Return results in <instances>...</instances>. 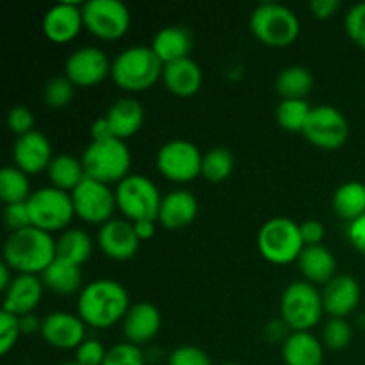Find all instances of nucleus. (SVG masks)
<instances>
[{"label": "nucleus", "instance_id": "f257e3e1", "mask_svg": "<svg viewBox=\"0 0 365 365\" xmlns=\"http://www.w3.org/2000/svg\"><path fill=\"white\" fill-rule=\"evenodd\" d=\"M130 307L127 289L120 282L102 278L88 284L81 291L77 316L84 321L86 327L106 330L118 321H123Z\"/></svg>", "mask_w": 365, "mask_h": 365}, {"label": "nucleus", "instance_id": "f03ea898", "mask_svg": "<svg viewBox=\"0 0 365 365\" xmlns=\"http://www.w3.org/2000/svg\"><path fill=\"white\" fill-rule=\"evenodd\" d=\"M56 259V239L36 227L11 232L4 242V262L16 274H39Z\"/></svg>", "mask_w": 365, "mask_h": 365}, {"label": "nucleus", "instance_id": "7ed1b4c3", "mask_svg": "<svg viewBox=\"0 0 365 365\" xmlns=\"http://www.w3.org/2000/svg\"><path fill=\"white\" fill-rule=\"evenodd\" d=\"M164 64L152 46H130L118 53L113 61L110 77L114 84L128 93L146 91L163 78Z\"/></svg>", "mask_w": 365, "mask_h": 365}, {"label": "nucleus", "instance_id": "20e7f679", "mask_svg": "<svg viewBox=\"0 0 365 365\" xmlns=\"http://www.w3.org/2000/svg\"><path fill=\"white\" fill-rule=\"evenodd\" d=\"M82 166L86 177L102 184H120L128 177L132 164L130 150L120 139L91 141L82 153Z\"/></svg>", "mask_w": 365, "mask_h": 365}, {"label": "nucleus", "instance_id": "39448f33", "mask_svg": "<svg viewBox=\"0 0 365 365\" xmlns=\"http://www.w3.org/2000/svg\"><path fill=\"white\" fill-rule=\"evenodd\" d=\"M250 29L262 45L285 48L298 39L299 20L289 7L277 2H266L253 9Z\"/></svg>", "mask_w": 365, "mask_h": 365}, {"label": "nucleus", "instance_id": "423d86ee", "mask_svg": "<svg viewBox=\"0 0 365 365\" xmlns=\"http://www.w3.org/2000/svg\"><path fill=\"white\" fill-rule=\"evenodd\" d=\"M257 246L260 255L274 266L298 262L305 248L299 225L289 217H271L266 221L257 235Z\"/></svg>", "mask_w": 365, "mask_h": 365}, {"label": "nucleus", "instance_id": "0eeeda50", "mask_svg": "<svg viewBox=\"0 0 365 365\" xmlns=\"http://www.w3.org/2000/svg\"><path fill=\"white\" fill-rule=\"evenodd\" d=\"M324 314L323 296L316 285L305 280L287 285L280 299L282 321L291 331H310Z\"/></svg>", "mask_w": 365, "mask_h": 365}, {"label": "nucleus", "instance_id": "6e6552de", "mask_svg": "<svg viewBox=\"0 0 365 365\" xmlns=\"http://www.w3.org/2000/svg\"><path fill=\"white\" fill-rule=\"evenodd\" d=\"M116 205L130 223L157 221L163 196L150 178L143 175H128L116 185Z\"/></svg>", "mask_w": 365, "mask_h": 365}, {"label": "nucleus", "instance_id": "1a4fd4ad", "mask_svg": "<svg viewBox=\"0 0 365 365\" xmlns=\"http://www.w3.org/2000/svg\"><path fill=\"white\" fill-rule=\"evenodd\" d=\"M27 207L32 227L46 234L68 230V225L75 216L70 192L59 191L52 185L32 192L31 198L27 200Z\"/></svg>", "mask_w": 365, "mask_h": 365}, {"label": "nucleus", "instance_id": "9d476101", "mask_svg": "<svg viewBox=\"0 0 365 365\" xmlns=\"http://www.w3.org/2000/svg\"><path fill=\"white\" fill-rule=\"evenodd\" d=\"M84 27L95 38L114 41L130 29V11L120 0H89L82 4Z\"/></svg>", "mask_w": 365, "mask_h": 365}, {"label": "nucleus", "instance_id": "9b49d317", "mask_svg": "<svg viewBox=\"0 0 365 365\" xmlns=\"http://www.w3.org/2000/svg\"><path fill=\"white\" fill-rule=\"evenodd\" d=\"M202 159L203 153H200L195 143L173 139L160 146L157 153V170L168 180L185 184L202 175Z\"/></svg>", "mask_w": 365, "mask_h": 365}, {"label": "nucleus", "instance_id": "f8f14e48", "mask_svg": "<svg viewBox=\"0 0 365 365\" xmlns=\"http://www.w3.org/2000/svg\"><path fill=\"white\" fill-rule=\"evenodd\" d=\"M302 135L316 148L339 150L348 141L349 123L335 107L317 106L310 110Z\"/></svg>", "mask_w": 365, "mask_h": 365}, {"label": "nucleus", "instance_id": "ddd939ff", "mask_svg": "<svg viewBox=\"0 0 365 365\" xmlns=\"http://www.w3.org/2000/svg\"><path fill=\"white\" fill-rule=\"evenodd\" d=\"M71 202H73L75 216L86 223L100 225V227L113 220L114 209H118L116 195L110 185L91 180L88 177L71 192Z\"/></svg>", "mask_w": 365, "mask_h": 365}, {"label": "nucleus", "instance_id": "4468645a", "mask_svg": "<svg viewBox=\"0 0 365 365\" xmlns=\"http://www.w3.org/2000/svg\"><path fill=\"white\" fill-rule=\"evenodd\" d=\"M113 63L107 53L96 46H82L68 56L64 63V77L77 88H93L110 75Z\"/></svg>", "mask_w": 365, "mask_h": 365}, {"label": "nucleus", "instance_id": "2eb2a0df", "mask_svg": "<svg viewBox=\"0 0 365 365\" xmlns=\"http://www.w3.org/2000/svg\"><path fill=\"white\" fill-rule=\"evenodd\" d=\"M96 241H98L103 255L116 262H127V260L134 259L139 245H141L134 230V225L127 220L107 221L106 225L100 227Z\"/></svg>", "mask_w": 365, "mask_h": 365}, {"label": "nucleus", "instance_id": "dca6fc26", "mask_svg": "<svg viewBox=\"0 0 365 365\" xmlns=\"http://www.w3.org/2000/svg\"><path fill=\"white\" fill-rule=\"evenodd\" d=\"M41 337L56 349H77L86 341V323L70 312H52L43 319Z\"/></svg>", "mask_w": 365, "mask_h": 365}, {"label": "nucleus", "instance_id": "f3484780", "mask_svg": "<svg viewBox=\"0 0 365 365\" xmlns=\"http://www.w3.org/2000/svg\"><path fill=\"white\" fill-rule=\"evenodd\" d=\"M82 27H84V16H82V6L78 4H56L43 14V34L57 45H64L77 38Z\"/></svg>", "mask_w": 365, "mask_h": 365}, {"label": "nucleus", "instance_id": "a211bd4d", "mask_svg": "<svg viewBox=\"0 0 365 365\" xmlns=\"http://www.w3.org/2000/svg\"><path fill=\"white\" fill-rule=\"evenodd\" d=\"M53 159L52 146L46 135L41 132L32 130L29 134L20 135L13 146V163L18 170L25 175H38L48 170Z\"/></svg>", "mask_w": 365, "mask_h": 365}, {"label": "nucleus", "instance_id": "6ab92c4d", "mask_svg": "<svg viewBox=\"0 0 365 365\" xmlns=\"http://www.w3.org/2000/svg\"><path fill=\"white\" fill-rule=\"evenodd\" d=\"M321 296H323L324 314L335 319H346L359 309L362 291L359 282L353 277L337 274L324 285Z\"/></svg>", "mask_w": 365, "mask_h": 365}, {"label": "nucleus", "instance_id": "aec40b11", "mask_svg": "<svg viewBox=\"0 0 365 365\" xmlns=\"http://www.w3.org/2000/svg\"><path fill=\"white\" fill-rule=\"evenodd\" d=\"M160 324H163L160 312L153 303H135L130 307L123 319L125 342L143 348L159 335Z\"/></svg>", "mask_w": 365, "mask_h": 365}, {"label": "nucleus", "instance_id": "412c9836", "mask_svg": "<svg viewBox=\"0 0 365 365\" xmlns=\"http://www.w3.org/2000/svg\"><path fill=\"white\" fill-rule=\"evenodd\" d=\"M43 285L41 278L36 274H16L13 284L4 292V310L21 317L27 314H34L41 303Z\"/></svg>", "mask_w": 365, "mask_h": 365}, {"label": "nucleus", "instance_id": "4be33fe9", "mask_svg": "<svg viewBox=\"0 0 365 365\" xmlns=\"http://www.w3.org/2000/svg\"><path fill=\"white\" fill-rule=\"evenodd\" d=\"M198 214V200L191 191L177 189L168 192L160 202L159 223L166 230H182L195 221Z\"/></svg>", "mask_w": 365, "mask_h": 365}, {"label": "nucleus", "instance_id": "5701e85b", "mask_svg": "<svg viewBox=\"0 0 365 365\" xmlns=\"http://www.w3.org/2000/svg\"><path fill=\"white\" fill-rule=\"evenodd\" d=\"M103 118L109 123L113 138L125 141L141 130L145 123V107L135 98H120L109 107Z\"/></svg>", "mask_w": 365, "mask_h": 365}, {"label": "nucleus", "instance_id": "b1692460", "mask_svg": "<svg viewBox=\"0 0 365 365\" xmlns=\"http://www.w3.org/2000/svg\"><path fill=\"white\" fill-rule=\"evenodd\" d=\"M164 86L170 93L180 98H189L200 91L203 82L202 68L187 57V59L175 61V63L164 64L163 71Z\"/></svg>", "mask_w": 365, "mask_h": 365}, {"label": "nucleus", "instance_id": "393cba45", "mask_svg": "<svg viewBox=\"0 0 365 365\" xmlns=\"http://www.w3.org/2000/svg\"><path fill=\"white\" fill-rule=\"evenodd\" d=\"M298 266L305 282L312 285H327L337 277V260L327 246H305L298 259Z\"/></svg>", "mask_w": 365, "mask_h": 365}, {"label": "nucleus", "instance_id": "a878e982", "mask_svg": "<svg viewBox=\"0 0 365 365\" xmlns=\"http://www.w3.org/2000/svg\"><path fill=\"white\" fill-rule=\"evenodd\" d=\"M152 50L163 64L187 59L192 50V36L182 25H170L160 29L152 41Z\"/></svg>", "mask_w": 365, "mask_h": 365}, {"label": "nucleus", "instance_id": "bb28decb", "mask_svg": "<svg viewBox=\"0 0 365 365\" xmlns=\"http://www.w3.org/2000/svg\"><path fill=\"white\" fill-rule=\"evenodd\" d=\"M285 365H323L324 346L310 331H292L282 346Z\"/></svg>", "mask_w": 365, "mask_h": 365}, {"label": "nucleus", "instance_id": "cd10ccee", "mask_svg": "<svg viewBox=\"0 0 365 365\" xmlns=\"http://www.w3.org/2000/svg\"><path fill=\"white\" fill-rule=\"evenodd\" d=\"M45 289L59 296H70L77 292L82 285L81 266L66 262V260L53 259V262L39 274Z\"/></svg>", "mask_w": 365, "mask_h": 365}, {"label": "nucleus", "instance_id": "c85d7f7f", "mask_svg": "<svg viewBox=\"0 0 365 365\" xmlns=\"http://www.w3.org/2000/svg\"><path fill=\"white\" fill-rule=\"evenodd\" d=\"M46 173H48V180L50 184H52V187L59 189V191H64V192H70V195L82 184V180L86 178V171H84V166H82V160L75 159V157L68 155V153L53 155Z\"/></svg>", "mask_w": 365, "mask_h": 365}, {"label": "nucleus", "instance_id": "c756f323", "mask_svg": "<svg viewBox=\"0 0 365 365\" xmlns=\"http://www.w3.org/2000/svg\"><path fill=\"white\" fill-rule=\"evenodd\" d=\"M331 207L337 217L353 223L365 214V184L362 182H346L334 192Z\"/></svg>", "mask_w": 365, "mask_h": 365}, {"label": "nucleus", "instance_id": "7c9ffc66", "mask_svg": "<svg viewBox=\"0 0 365 365\" xmlns=\"http://www.w3.org/2000/svg\"><path fill=\"white\" fill-rule=\"evenodd\" d=\"M93 253V241L81 228H68L56 241V257L66 262L82 266Z\"/></svg>", "mask_w": 365, "mask_h": 365}, {"label": "nucleus", "instance_id": "2f4dec72", "mask_svg": "<svg viewBox=\"0 0 365 365\" xmlns=\"http://www.w3.org/2000/svg\"><path fill=\"white\" fill-rule=\"evenodd\" d=\"M274 86L282 100H305L314 88V77L305 66H287L278 73Z\"/></svg>", "mask_w": 365, "mask_h": 365}, {"label": "nucleus", "instance_id": "473e14b6", "mask_svg": "<svg viewBox=\"0 0 365 365\" xmlns=\"http://www.w3.org/2000/svg\"><path fill=\"white\" fill-rule=\"evenodd\" d=\"M31 195L29 175L18 170L16 166H6L0 171V198L6 205L27 202Z\"/></svg>", "mask_w": 365, "mask_h": 365}, {"label": "nucleus", "instance_id": "72a5a7b5", "mask_svg": "<svg viewBox=\"0 0 365 365\" xmlns=\"http://www.w3.org/2000/svg\"><path fill=\"white\" fill-rule=\"evenodd\" d=\"M234 171V155L227 148H210L203 153L202 177L212 184L225 182Z\"/></svg>", "mask_w": 365, "mask_h": 365}, {"label": "nucleus", "instance_id": "f704fd0d", "mask_svg": "<svg viewBox=\"0 0 365 365\" xmlns=\"http://www.w3.org/2000/svg\"><path fill=\"white\" fill-rule=\"evenodd\" d=\"M312 107L305 100H282L277 107V121L285 132L302 134Z\"/></svg>", "mask_w": 365, "mask_h": 365}, {"label": "nucleus", "instance_id": "c9c22d12", "mask_svg": "<svg viewBox=\"0 0 365 365\" xmlns=\"http://www.w3.org/2000/svg\"><path fill=\"white\" fill-rule=\"evenodd\" d=\"M353 341V328L346 319H335L330 317L323 328V346L331 351H342L348 348Z\"/></svg>", "mask_w": 365, "mask_h": 365}, {"label": "nucleus", "instance_id": "e433bc0d", "mask_svg": "<svg viewBox=\"0 0 365 365\" xmlns=\"http://www.w3.org/2000/svg\"><path fill=\"white\" fill-rule=\"evenodd\" d=\"M73 89L75 86L68 81L66 77H53L52 81H48V84L45 86V91H43V100L48 107L52 109H63L73 98Z\"/></svg>", "mask_w": 365, "mask_h": 365}, {"label": "nucleus", "instance_id": "4c0bfd02", "mask_svg": "<svg viewBox=\"0 0 365 365\" xmlns=\"http://www.w3.org/2000/svg\"><path fill=\"white\" fill-rule=\"evenodd\" d=\"M146 359L141 348L130 342H120L107 349V356L102 365H145Z\"/></svg>", "mask_w": 365, "mask_h": 365}, {"label": "nucleus", "instance_id": "58836bf2", "mask_svg": "<svg viewBox=\"0 0 365 365\" xmlns=\"http://www.w3.org/2000/svg\"><path fill=\"white\" fill-rule=\"evenodd\" d=\"M20 317L2 309L0 312V355L6 356L20 339Z\"/></svg>", "mask_w": 365, "mask_h": 365}, {"label": "nucleus", "instance_id": "ea45409f", "mask_svg": "<svg viewBox=\"0 0 365 365\" xmlns=\"http://www.w3.org/2000/svg\"><path fill=\"white\" fill-rule=\"evenodd\" d=\"M346 32L359 48L365 50V2L355 4L346 14Z\"/></svg>", "mask_w": 365, "mask_h": 365}, {"label": "nucleus", "instance_id": "a19ab883", "mask_svg": "<svg viewBox=\"0 0 365 365\" xmlns=\"http://www.w3.org/2000/svg\"><path fill=\"white\" fill-rule=\"evenodd\" d=\"M168 365H212V360L196 346H180L171 351Z\"/></svg>", "mask_w": 365, "mask_h": 365}, {"label": "nucleus", "instance_id": "79ce46f5", "mask_svg": "<svg viewBox=\"0 0 365 365\" xmlns=\"http://www.w3.org/2000/svg\"><path fill=\"white\" fill-rule=\"evenodd\" d=\"M107 356V349L96 339H86L77 349H75V362L81 365H102Z\"/></svg>", "mask_w": 365, "mask_h": 365}, {"label": "nucleus", "instance_id": "37998d69", "mask_svg": "<svg viewBox=\"0 0 365 365\" xmlns=\"http://www.w3.org/2000/svg\"><path fill=\"white\" fill-rule=\"evenodd\" d=\"M34 114H32L31 109L27 107H13L7 114V127L13 134H16L18 138L20 135L29 134V132L34 130Z\"/></svg>", "mask_w": 365, "mask_h": 365}, {"label": "nucleus", "instance_id": "c03bdc74", "mask_svg": "<svg viewBox=\"0 0 365 365\" xmlns=\"http://www.w3.org/2000/svg\"><path fill=\"white\" fill-rule=\"evenodd\" d=\"M4 221H6V227L9 228V232H18L24 230V228L32 227L27 202L6 205V210H4Z\"/></svg>", "mask_w": 365, "mask_h": 365}, {"label": "nucleus", "instance_id": "a18cd8bd", "mask_svg": "<svg viewBox=\"0 0 365 365\" xmlns=\"http://www.w3.org/2000/svg\"><path fill=\"white\" fill-rule=\"evenodd\" d=\"M299 234L305 246H319L324 241V225L321 221L309 220L299 225Z\"/></svg>", "mask_w": 365, "mask_h": 365}, {"label": "nucleus", "instance_id": "49530a36", "mask_svg": "<svg viewBox=\"0 0 365 365\" xmlns=\"http://www.w3.org/2000/svg\"><path fill=\"white\" fill-rule=\"evenodd\" d=\"M348 239L353 248L365 257V214L348 227Z\"/></svg>", "mask_w": 365, "mask_h": 365}, {"label": "nucleus", "instance_id": "de8ad7c7", "mask_svg": "<svg viewBox=\"0 0 365 365\" xmlns=\"http://www.w3.org/2000/svg\"><path fill=\"white\" fill-rule=\"evenodd\" d=\"M341 7V2L339 0H312L309 4V9L317 20H328V18L334 16L335 13Z\"/></svg>", "mask_w": 365, "mask_h": 365}, {"label": "nucleus", "instance_id": "09e8293b", "mask_svg": "<svg viewBox=\"0 0 365 365\" xmlns=\"http://www.w3.org/2000/svg\"><path fill=\"white\" fill-rule=\"evenodd\" d=\"M43 321L39 319L36 314H27V316L20 317V330L21 335H34L41 334Z\"/></svg>", "mask_w": 365, "mask_h": 365}, {"label": "nucleus", "instance_id": "8fccbe9b", "mask_svg": "<svg viewBox=\"0 0 365 365\" xmlns=\"http://www.w3.org/2000/svg\"><path fill=\"white\" fill-rule=\"evenodd\" d=\"M155 223L157 221H138V223H132L139 241H150L155 235Z\"/></svg>", "mask_w": 365, "mask_h": 365}, {"label": "nucleus", "instance_id": "3c124183", "mask_svg": "<svg viewBox=\"0 0 365 365\" xmlns=\"http://www.w3.org/2000/svg\"><path fill=\"white\" fill-rule=\"evenodd\" d=\"M287 324L284 323V321H274V323H271L269 327H267V330H266V334H267V337L271 339V341H278V339H280L282 342H285V339L289 337L287 335Z\"/></svg>", "mask_w": 365, "mask_h": 365}, {"label": "nucleus", "instance_id": "603ef678", "mask_svg": "<svg viewBox=\"0 0 365 365\" xmlns=\"http://www.w3.org/2000/svg\"><path fill=\"white\" fill-rule=\"evenodd\" d=\"M11 273H13V269L6 262L0 264V291L2 292H6L9 289V285L13 284L14 277H11Z\"/></svg>", "mask_w": 365, "mask_h": 365}, {"label": "nucleus", "instance_id": "864d4df0", "mask_svg": "<svg viewBox=\"0 0 365 365\" xmlns=\"http://www.w3.org/2000/svg\"><path fill=\"white\" fill-rule=\"evenodd\" d=\"M61 365H81L78 362H64V364H61Z\"/></svg>", "mask_w": 365, "mask_h": 365}, {"label": "nucleus", "instance_id": "5fc2aeb1", "mask_svg": "<svg viewBox=\"0 0 365 365\" xmlns=\"http://www.w3.org/2000/svg\"><path fill=\"white\" fill-rule=\"evenodd\" d=\"M221 365H239V364H234V362H227V364H221Z\"/></svg>", "mask_w": 365, "mask_h": 365}]
</instances>
